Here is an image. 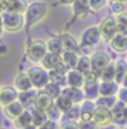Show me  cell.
<instances>
[{"label": "cell", "instance_id": "5", "mask_svg": "<svg viewBox=\"0 0 127 129\" xmlns=\"http://www.w3.org/2000/svg\"><path fill=\"white\" fill-rule=\"evenodd\" d=\"M101 39H102V35H101L100 26H97V25L87 26V27L82 31L81 37H80L81 50L95 47L96 45L100 42Z\"/></svg>", "mask_w": 127, "mask_h": 129}, {"label": "cell", "instance_id": "46", "mask_svg": "<svg viewBox=\"0 0 127 129\" xmlns=\"http://www.w3.org/2000/svg\"><path fill=\"white\" fill-rule=\"evenodd\" d=\"M8 52H9V46L3 41V42L0 44V55H1V56H5V55H8Z\"/></svg>", "mask_w": 127, "mask_h": 129}, {"label": "cell", "instance_id": "44", "mask_svg": "<svg viewBox=\"0 0 127 129\" xmlns=\"http://www.w3.org/2000/svg\"><path fill=\"white\" fill-rule=\"evenodd\" d=\"M59 128H60V127H59L57 122L51 120V119H49L45 124H43L41 127H39V129H59Z\"/></svg>", "mask_w": 127, "mask_h": 129}, {"label": "cell", "instance_id": "18", "mask_svg": "<svg viewBox=\"0 0 127 129\" xmlns=\"http://www.w3.org/2000/svg\"><path fill=\"white\" fill-rule=\"evenodd\" d=\"M110 46H111V48L113 51H116L118 53L127 52V35L118 32L110 41Z\"/></svg>", "mask_w": 127, "mask_h": 129}, {"label": "cell", "instance_id": "47", "mask_svg": "<svg viewBox=\"0 0 127 129\" xmlns=\"http://www.w3.org/2000/svg\"><path fill=\"white\" fill-rule=\"evenodd\" d=\"M76 0H59V4L64 5V6H69V5H72Z\"/></svg>", "mask_w": 127, "mask_h": 129}, {"label": "cell", "instance_id": "15", "mask_svg": "<svg viewBox=\"0 0 127 129\" xmlns=\"http://www.w3.org/2000/svg\"><path fill=\"white\" fill-rule=\"evenodd\" d=\"M96 108H97V106H96L95 101L85 99V101L80 104V115H81V120H92Z\"/></svg>", "mask_w": 127, "mask_h": 129}, {"label": "cell", "instance_id": "26", "mask_svg": "<svg viewBox=\"0 0 127 129\" xmlns=\"http://www.w3.org/2000/svg\"><path fill=\"white\" fill-rule=\"evenodd\" d=\"M82 89L85 92L86 99L96 101L100 97V82H97V83H87V84L83 86Z\"/></svg>", "mask_w": 127, "mask_h": 129}, {"label": "cell", "instance_id": "10", "mask_svg": "<svg viewBox=\"0 0 127 129\" xmlns=\"http://www.w3.org/2000/svg\"><path fill=\"white\" fill-rule=\"evenodd\" d=\"M19 99V91L14 86H4L0 89V104L1 107H6L10 103Z\"/></svg>", "mask_w": 127, "mask_h": 129}, {"label": "cell", "instance_id": "12", "mask_svg": "<svg viewBox=\"0 0 127 129\" xmlns=\"http://www.w3.org/2000/svg\"><path fill=\"white\" fill-rule=\"evenodd\" d=\"M54 104H55V99L50 96L49 93H46V92L43 91V89H41L40 92H37L36 99H35V104H34V107H35L36 109L48 112Z\"/></svg>", "mask_w": 127, "mask_h": 129}, {"label": "cell", "instance_id": "51", "mask_svg": "<svg viewBox=\"0 0 127 129\" xmlns=\"http://www.w3.org/2000/svg\"><path fill=\"white\" fill-rule=\"evenodd\" d=\"M123 129H127V125H125V127H123Z\"/></svg>", "mask_w": 127, "mask_h": 129}, {"label": "cell", "instance_id": "38", "mask_svg": "<svg viewBox=\"0 0 127 129\" xmlns=\"http://www.w3.org/2000/svg\"><path fill=\"white\" fill-rule=\"evenodd\" d=\"M107 4H109V0H89L90 11H92V13L101 11Z\"/></svg>", "mask_w": 127, "mask_h": 129}, {"label": "cell", "instance_id": "34", "mask_svg": "<svg viewBox=\"0 0 127 129\" xmlns=\"http://www.w3.org/2000/svg\"><path fill=\"white\" fill-rule=\"evenodd\" d=\"M43 91H45V92L49 93L54 99H56L57 97L62 93V87H61V84H59V83H56V82H50Z\"/></svg>", "mask_w": 127, "mask_h": 129}, {"label": "cell", "instance_id": "3", "mask_svg": "<svg viewBox=\"0 0 127 129\" xmlns=\"http://www.w3.org/2000/svg\"><path fill=\"white\" fill-rule=\"evenodd\" d=\"M26 73L29 75L35 89H44L51 82L50 72L44 66H32L26 71Z\"/></svg>", "mask_w": 127, "mask_h": 129}, {"label": "cell", "instance_id": "45", "mask_svg": "<svg viewBox=\"0 0 127 129\" xmlns=\"http://www.w3.org/2000/svg\"><path fill=\"white\" fill-rule=\"evenodd\" d=\"M10 3H11V0H0V8H1V11H8Z\"/></svg>", "mask_w": 127, "mask_h": 129}, {"label": "cell", "instance_id": "31", "mask_svg": "<svg viewBox=\"0 0 127 129\" xmlns=\"http://www.w3.org/2000/svg\"><path fill=\"white\" fill-rule=\"evenodd\" d=\"M115 80H116V64L111 62L100 73V81H102V82H112Z\"/></svg>", "mask_w": 127, "mask_h": 129}, {"label": "cell", "instance_id": "19", "mask_svg": "<svg viewBox=\"0 0 127 129\" xmlns=\"http://www.w3.org/2000/svg\"><path fill=\"white\" fill-rule=\"evenodd\" d=\"M80 56L81 53L80 52H75V51H64L61 53V61L62 63L69 68H76L77 67V63H79V60H80Z\"/></svg>", "mask_w": 127, "mask_h": 129}, {"label": "cell", "instance_id": "4", "mask_svg": "<svg viewBox=\"0 0 127 129\" xmlns=\"http://www.w3.org/2000/svg\"><path fill=\"white\" fill-rule=\"evenodd\" d=\"M48 52L49 50L46 46V42L43 40H39V39L31 40L28 44L26 50H25V55L31 62H41Z\"/></svg>", "mask_w": 127, "mask_h": 129}, {"label": "cell", "instance_id": "28", "mask_svg": "<svg viewBox=\"0 0 127 129\" xmlns=\"http://www.w3.org/2000/svg\"><path fill=\"white\" fill-rule=\"evenodd\" d=\"M46 46H48L49 52H52V53H57V55H61L64 51V45L62 41L60 39V36L57 37H51L46 41Z\"/></svg>", "mask_w": 127, "mask_h": 129}, {"label": "cell", "instance_id": "1", "mask_svg": "<svg viewBox=\"0 0 127 129\" xmlns=\"http://www.w3.org/2000/svg\"><path fill=\"white\" fill-rule=\"evenodd\" d=\"M49 13V5L46 1L43 0H36L29 4L25 15L26 20V27H31L32 25L37 24L39 21H41Z\"/></svg>", "mask_w": 127, "mask_h": 129}, {"label": "cell", "instance_id": "14", "mask_svg": "<svg viewBox=\"0 0 127 129\" xmlns=\"http://www.w3.org/2000/svg\"><path fill=\"white\" fill-rule=\"evenodd\" d=\"M92 120H95L101 128H102V127H107L109 124L112 123L111 109L102 108V107H97L96 111H95V114H94Z\"/></svg>", "mask_w": 127, "mask_h": 129}, {"label": "cell", "instance_id": "11", "mask_svg": "<svg viewBox=\"0 0 127 129\" xmlns=\"http://www.w3.org/2000/svg\"><path fill=\"white\" fill-rule=\"evenodd\" d=\"M13 86L15 87L19 92H26V91H31L34 88L32 82L29 77V75L26 72H19L16 73L14 80H13Z\"/></svg>", "mask_w": 127, "mask_h": 129}, {"label": "cell", "instance_id": "32", "mask_svg": "<svg viewBox=\"0 0 127 129\" xmlns=\"http://www.w3.org/2000/svg\"><path fill=\"white\" fill-rule=\"evenodd\" d=\"M118 98L117 96H110V97H103L100 96L96 99V106L97 107H102V108H107V109H112L113 106L117 103Z\"/></svg>", "mask_w": 127, "mask_h": 129}, {"label": "cell", "instance_id": "22", "mask_svg": "<svg viewBox=\"0 0 127 129\" xmlns=\"http://www.w3.org/2000/svg\"><path fill=\"white\" fill-rule=\"evenodd\" d=\"M36 94H37V92H35L34 89L26 91V92H19V101L24 104V107L26 109H31L34 108V104H35Z\"/></svg>", "mask_w": 127, "mask_h": 129}, {"label": "cell", "instance_id": "40", "mask_svg": "<svg viewBox=\"0 0 127 129\" xmlns=\"http://www.w3.org/2000/svg\"><path fill=\"white\" fill-rule=\"evenodd\" d=\"M83 76H85V84H87V83H97L98 80H100V73H97L94 70L83 73Z\"/></svg>", "mask_w": 127, "mask_h": 129}, {"label": "cell", "instance_id": "49", "mask_svg": "<svg viewBox=\"0 0 127 129\" xmlns=\"http://www.w3.org/2000/svg\"><path fill=\"white\" fill-rule=\"evenodd\" d=\"M121 86H123V87H127V75L125 76V78H123V81H122V84Z\"/></svg>", "mask_w": 127, "mask_h": 129}, {"label": "cell", "instance_id": "16", "mask_svg": "<svg viewBox=\"0 0 127 129\" xmlns=\"http://www.w3.org/2000/svg\"><path fill=\"white\" fill-rule=\"evenodd\" d=\"M3 109H4V114L6 115L8 119H10V120H15L17 117L21 115V113L24 112L26 108H25L24 104L17 99V101H15V102L10 103L9 106L4 107Z\"/></svg>", "mask_w": 127, "mask_h": 129}, {"label": "cell", "instance_id": "43", "mask_svg": "<svg viewBox=\"0 0 127 129\" xmlns=\"http://www.w3.org/2000/svg\"><path fill=\"white\" fill-rule=\"evenodd\" d=\"M116 96H117V98H118V101H122V102L127 103V87L121 86Z\"/></svg>", "mask_w": 127, "mask_h": 129}, {"label": "cell", "instance_id": "23", "mask_svg": "<svg viewBox=\"0 0 127 129\" xmlns=\"http://www.w3.org/2000/svg\"><path fill=\"white\" fill-rule=\"evenodd\" d=\"M59 63H61V55L52 53V52H48L46 56L41 61V66H44L49 71L50 70H54Z\"/></svg>", "mask_w": 127, "mask_h": 129}, {"label": "cell", "instance_id": "53", "mask_svg": "<svg viewBox=\"0 0 127 129\" xmlns=\"http://www.w3.org/2000/svg\"><path fill=\"white\" fill-rule=\"evenodd\" d=\"M59 129H61V128H59Z\"/></svg>", "mask_w": 127, "mask_h": 129}, {"label": "cell", "instance_id": "52", "mask_svg": "<svg viewBox=\"0 0 127 129\" xmlns=\"http://www.w3.org/2000/svg\"><path fill=\"white\" fill-rule=\"evenodd\" d=\"M126 61H127V55H126Z\"/></svg>", "mask_w": 127, "mask_h": 129}, {"label": "cell", "instance_id": "21", "mask_svg": "<svg viewBox=\"0 0 127 129\" xmlns=\"http://www.w3.org/2000/svg\"><path fill=\"white\" fill-rule=\"evenodd\" d=\"M72 10H74V15L76 17L83 19L90 11L89 0H76L72 4Z\"/></svg>", "mask_w": 127, "mask_h": 129}, {"label": "cell", "instance_id": "29", "mask_svg": "<svg viewBox=\"0 0 127 129\" xmlns=\"http://www.w3.org/2000/svg\"><path fill=\"white\" fill-rule=\"evenodd\" d=\"M31 113H32V124L36 125V127H41L43 124H45L49 120L48 113L44 112V111L36 109L34 107V108H31Z\"/></svg>", "mask_w": 127, "mask_h": 129}, {"label": "cell", "instance_id": "25", "mask_svg": "<svg viewBox=\"0 0 127 129\" xmlns=\"http://www.w3.org/2000/svg\"><path fill=\"white\" fill-rule=\"evenodd\" d=\"M116 80L115 82L118 83L120 86L122 84V81L125 78V76L127 75V61L126 58H120L116 62Z\"/></svg>", "mask_w": 127, "mask_h": 129}, {"label": "cell", "instance_id": "6", "mask_svg": "<svg viewBox=\"0 0 127 129\" xmlns=\"http://www.w3.org/2000/svg\"><path fill=\"white\" fill-rule=\"evenodd\" d=\"M100 30H101V35H102V39L103 40H107V41H111L112 39L118 34L117 30V25H116V19L115 15L107 16L100 25Z\"/></svg>", "mask_w": 127, "mask_h": 129}, {"label": "cell", "instance_id": "2", "mask_svg": "<svg viewBox=\"0 0 127 129\" xmlns=\"http://www.w3.org/2000/svg\"><path fill=\"white\" fill-rule=\"evenodd\" d=\"M1 26L6 32H17L26 26L24 14H15L10 11H1Z\"/></svg>", "mask_w": 127, "mask_h": 129}, {"label": "cell", "instance_id": "24", "mask_svg": "<svg viewBox=\"0 0 127 129\" xmlns=\"http://www.w3.org/2000/svg\"><path fill=\"white\" fill-rule=\"evenodd\" d=\"M14 124L17 129H24L25 127L32 124V113L31 109H25L24 112L21 113L20 117H17L14 120Z\"/></svg>", "mask_w": 127, "mask_h": 129}, {"label": "cell", "instance_id": "7", "mask_svg": "<svg viewBox=\"0 0 127 129\" xmlns=\"http://www.w3.org/2000/svg\"><path fill=\"white\" fill-rule=\"evenodd\" d=\"M112 123L116 125H127V103L117 101V103L111 109Z\"/></svg>", "mask_w": 127, "mask_h": 129}, {"label": "cell", "instance_id": "35", "mask_svg": "<svg viewBox=\"0 0 127 129\" xmlns=\"http://www.w3.org/2000/svg\"><path fill=\"white\" fill-rule=\"evenodd\" d=\"M76 68L79 70L80 72H82V73H86V72L91 71V70H92V66H91V58H90L89 56H86V55H81Z\"/></svg>", "mask_w": 127, "mask_h": 129}, {"label": "cell", "instance_id": "42", "mask_svg": "<svg viewBox=\"0 0 127 129\" xmlns=\"http://www.w3.org/2000/svg\"><path fill=\"white\" fill-rule=\"evenodd\" d=\"M61 129H80L79 122H72V120H64L60 124Z\"/></svg>", "mask_w": 127, "mask_h": 129}, {"label": "cell", "instance_id": "27", "mask_svg": "<svg viewBox=\"0 0 127 129\" xmlns=\"http://www.w3.org/2000/svg\"><path fill=\"white\" fill-rule=\"evenodd\" d=\"M55 106H56V107L65 114V113L69 112V111L75 106V103H74V102H72L67 96H65L64 93H61L60 96L55 99Z\"/></svg>", "mask_w": 127, "mask_h": 129}, {"label": "cell", "instance_id": "54", "mask_svg": "<svg viewBox=\"0 0 127 129\" xmlns=\"http://www.w3.org/2000/svg\"><path fill=\"white\" fill-rule=\"evenodd\" d=\"M3 129H4V128H3Z\"/></svg>", "mask_w": 127, "mask_h": 129}, {"label": "cell", "instance_id": "33", "mask_svg": "<svg viewBox=\"0 0 127 129\" xmlns=\"http://www.w3.org/2000/svg\"><path fill=\"white\" fill-rule=\"evenodd\" d=\"M64 120H72V122H80L81 120V115H80V104H75L69 112L64 114L61 122Z\"/></svg>", "mask_w": 127, "mask_h": 129}, {"label": "cell", "instance_id": "36", "mask_svg": "<svg viewBox=\"0 0 127 129\" xmlns=\"http://www.w3.org/2000/svg\"><path fill=\"white\" fill-rule=\"evenodd\" d=\"M115 19H116V25H117L118 32L127 35V14L126 13H122L120 15H116Z\"/></svg>", "mask_w": 127, "mask_h": 129}, {"label": "cell", "instance_id": "9", "mask_svg": "<svg viewBox=\"0 0 127 129\" xmlns=\"http://www.w3.org/2000/svg\"><path fill=\"white\" fill-rule=\"evenodd\" d=\"M65 83L66 86L75 87V88H83L85 86V76L82 72H80L77 68L67 70L65 76Z\"/></svg>", "mask_w": 127, "mask_h": 129}, {"label": "cell", "instance_id": "17", "mask_svg": "<svg viewBox=\"0 0 127 129\" xmlns=\"http://www.w3.org/2000/svg\"><path fill=\"white\" fill-rule=\"evenodd\" d=\"M62 93L69 97L75 104H81L86 99L85 92H83L82 88H75V87L65 86V87H62Z\"/></svg>", "mask_w": 127, "mask_h": 129}, {"label": "cell", "instance_id": "48", "mask_svg": "<svg viewBox=\"0 0 127 129\" xmlns=\"http://www.w3.org/2000/svg\"><path fill=\"white\" fill-rule=\"evenodd\" d=\"M24 129H39V127H36V125H34V124H30V125L25 127Z\"/></svg>", "mask_w": 127, "mask_h": 129}, {"label": "cell", "instance_id": "41", "mask_svg": "<svg viewBox=\"0 0 127 129\" xmlns=\"http://www.w3.org/2000/svg\"><path fill=\"white\" fill-rule=\"evenodd\" d=\"M80 129H101V127L95 120H80Z\"/></svg>", "mask_w": 127, "mask_h": 129}, {"label": "cell", "instance_id": "37", "mask_svg": "<svg viewBox=\"0 0 127 129\" xmlns=\"http://www.w3.org/2000/svg\"><path fill=\"white\" fill-rule=\"evenodd\" d=\"M109 6H110V10H111L112 15H120L122 13H125V3H121L118 0H110L109 1Z\"/></svg>", "mask_w": 127, "mask_h": 129}, {"label": "cell", "instance_id": "20", "mask_svg": "<svg viewBox=\"0 0 127 129\" xmlns=\"http://www.w3.org/2000/svg\"><path fill=\"white\" fill-rule=\"evenodd\" d=\"M120 84L116 83L115 81L112 82H100V96L103 97H110V96H116L118 89H120Z\"/></svg>", "mask_w": 127, "mask_h": 129}, {"label": "cell", "instance_id": "13", "mask_svg": "<svg viewBox=\"0 0 127 129\" xmlns=\"http://www.w3.org/2000/svg\"><path fill=\"white\" fill-rule=\"evenodd\" d=\"M59 36H60V39L62 41L64 50L75 51V52H80L81 53V51H82L81 50V44L74 35H71L70 32H61Z\"/></svg>", "mask_w": 127, "mask_h": 129}, {"label": "cell", "instance_id": "39", "mask_svg": "<svg viewBox=\"0 0 127 129\" xmlns=\"http://www.w3.org/2000/svg\"><path fill=\"white\" fill-rule=\"evenodd\" d=\"M48 117H49V119H51V120H55V122H61V119H62V117H64V113L54 104L50 109H49L48 112Z\"/></svg>", "mask_w": 127, "mask_h": 129}, {"label": "cell", "instance_id": "8", "mask_svg": "<svg viewBox=\"0 0 127 129\" xmlns=\"http://www.w3.org/2000/svg\"><path fill=\"white\" fill-rule=\"evenodd\" d=\"M91 66H92V70L96 71L97 73H101L109 64L111 63V58L110 56L106 53V52H101V51H97L94 52L91 56Z\"/></svg>", "mask_w": 127, "mask_h": 129}, {"label": "cell", "instance_id": "30", "mask_svg": "<svg viewBox=\"0 0 127 129\" xmlns=\"http://www.w3.org/2000/svg\"><path fill=\"white\" fill-rule=\"evenodd\" d=\"M29 4L25 0H11L8 11L10 13H15V14H25L28 10Z\"/></svg>", "mask_w": 127, "mask_h": 129}, {"label": "cell", "instance_id": "50", "mask_svg": "<svg viewBox=\"0 0 127 129\" xmlns=\"http://www.w3.org/2000/svg\"><path fill=\"white\" fill-rule=\"evenodd\" d=\"M118 1H121V3H125V4L127 3V0H118Z\"/></svg>", "mask_w": 127, "mask_h": 129}]
</instances>
